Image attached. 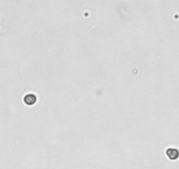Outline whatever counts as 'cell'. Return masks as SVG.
<instances>
[{
    "mask_svg": "<svg viewBox=\"0 0 179 169\" xmlns=\"http://www.w3.org/2000/svg\"><path fill=\"white\" fill-rule=\"evenodd\" d=\"M36 96L33 93H29L27 95L25 96V98H24V101H25L26 104L31 106V105H33L35 102H36Z\"/></svg>",
    "mask_w": 179,
    "mask_h": 169,
    "instance_id": "obj_2",
    "label": "cell"
},
{
    "mask_svg": "<svg viewBox=\"0 0 179 169\" xmlns=\"http://www.w3.org/2000/svg\"><path fill=\"white\" fill-rule=\"evenodd\" d=\"M166 154L167 156L169 157V158L172 160H176L178 157H179V152L177 149L176 148H169V149H167L166 151Z\"/></svg>",
    "mask_w": 179,
    "mask_h": 169,
    "instance_id": "obj_1",
    "label": "cell"
}]
</instances>
